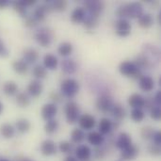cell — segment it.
I'll list each match as a JSON object with an SVG mask.
<instances>
[{
    "mask_svg": "<svg viewBox=\"0 0 161 161\" xmlns=\"http://www.w3.org/2000/svg\"><path fill=\"white\" fill-rule=\"evenodd\" d=\"M143 14V7L140 2H133L120 6L116 10V15L119 19L140 18Z\"/></svg>",
    "mask_w": 161,
    "mask_h": 161,
    "instance_id": "cell-1",
    "label": "cell"
},
{
    "mask_svg": "<svg viewBox=\"0 0 161 161\" xmlns=\"http://www.w3.org/2000/svg\"><path fill=\"white\" fill-rule=\"evenodd\" d=\"M79 92V83L73 78H66L60 84V92L65 97L74 98Z\"/></svg>",
    "mask_w": 161,
    "mask_h": 161,
    "instance_id": "cell-2",
    "label": "cell"
},
{
    "mask_svg": "<svg viewBox=\"0 0 161 161\" xmlns=\"http://www.w3.org/2000/svg\"><path fill=\"white\" fill-rule=\"evenodd\" d=\"M119 71L123 75H125L126 77L140 79L142 76V70H140L133 61H129V60L121 62V64L119 66Z\"/></svg>",
    "mask_w": 161,
    "mask_h": 161,
    "instance_id": "cell-3",
    "label": "cell"
},
{
    "mask_svg": "<svg viewBox=\"0 0 161 161\" xmlns=\"http://www.w3.org/2000/svg\"><path fill=\"white\" fill-rule=\"evenodd\" d=\"M53 31L48 27H42L35 33L37 42L42 47H49L53 41Z\"/></svg>",
    "mask_w": 161,
    "mask_h": 161,
    "instance_id": "cell-4",
    "label": "cell"
},
{
    "mask_svg": "<svg viewBox=\"0 0 161 161\" xmlns=\"http://www.w3.org/2000/svg\"><path fill=\"white\" fill-rule=\"evenodd\" d=\"M65 116L66 120L70 125H74L78 122V119L80 117V109L78 105L74 102L70 101L65 106Z\"/></svg>",
    "mask_w": 161,
    "mask_h": 161,
    "instance_id": "cell-5",
    "label": "cell"
},
{
    "mask_svg": "<svg viewBox=\"0 0 161 161\" xmlns=\"http://www.w3.org/2000/svg\"><path fill=\"white\" fill-rule=\"evenodd\" d=\"M131 24L127 19H118L115 22V32L120 37H127L131 33Z\"/></svg>",
    "mask_w": 161,
    "mask_h": 161,
    "instance_id": "cell-6",
    "label": "cell"
},
{
    "mask_svg": "<svg viewBox=\"0 0 161 161\" xmlns=\"http://www.w3.org/2000/svg\"><path fill=\"white\" fill-rule=\"evenodd\" d=\"M84 7L87 9V13L99 17L104 9V3L99 0H86L84 2Z\"/></svg>",
    "mask_w": 161,
    "mask_h": 161,
    "instance_id": "cell-7",
    "label": "cell"
},
{
    "mask_svg": "<svg viewBox=\"0 0 161 161\" xmlns=\"http://www.w3.org/2000/svg\"><path fill=\"white\" fill-rule=\"evenodd\" d=\"M114 103L111 99V97L108 94H103L98 97L96 101V108L98 110H100L103 113L110 112Z\"/></svg>",
    "mask_w": 161,
    "mask_h": 161,
    "instance_id": "cell-8",
    "label": "cell"
},
{
    "mask_svg": "<svg viewBox=\"0 0 161 161\" xmlns=\"http://www.w3.org/2000/svg\"><path fill=\"white\" fill-rule=\"evenodd\" d=\"M52 10H53V8L51 6V1H48L45 4L40 5L39 7H37L35 8L34 13H33V17L35 18V20L37 22H42L45 20L46 14Z\"/></svg>",
    "mask_w": 161,
    "mask_h": 161,
    "instance_id": "cell-9",
    "label": "cell"
},
{
    "mask_svg": "<svg viewBox=\"0 0 161 161\" xmlns=\"http://www.w3.org/2000/svg\"><path fill=\"white\" fill-rule=\"evenodd\" d=\"M57 112H58V107L54 103L45 104L42 107V110H41L42 117L46 122L50 121V120H53L55 118V116L57 115Z\"/></svg>",
    "mask_w": 161,
    "mask_h": 161,
    "instance_id": "cell-10",
    "label": "cell"
},
{
    "mask_svg": "<svg viewBox=\"0 0 161 161\" xmlns=\"http://www.w3.org/2000/svg\"><path fill=\"white\" fill-rule=\"evenodd\" d=\"M83 24H84V27L86 28V30L88 32H93L96 29V27L98 26L99 17L86 12Z\"/></svg>",
    "mask_w": 161,
    "mask_h": 161,
    "instance_id": "cell-11",
    "label": "cell"
},
{
    "mask_svg": "<svg viewBox=\"0 0 161 161\" xmlns=\"http://www.w3.org/2000/svg\"><path fill=\"white\" fill-rule=\"evenodd\" d=\"M78 123H79V125L82 129L84 130H92L94 126H95V119L93 116H92L91 114H83L79 117L78 119Z\"/></svg>",
    "mask_w": 161,
    "mask_h": 161,
    "instance_id": "cell-12",
    "label": "cell"
},
{
    "mask_svg": "<svg viewBox=\"0 0 161 161\" xmlns=\"http://www.w3.org/2000/svg\"><path fill=\"white\" fill-rule=\"evenodd\" d=\"M142 54H144L150 59L152 64H153V60H156V62H158L159 58H160L159 50L155 45H151V44H146L143 46Z\"/></svg>",
    "mask_w": 161,
    "mask_h": 161,
    "instance_id": "cell-13",
    "label": "cell"
},
{
    "mask_svg": "<svg viewBox=\"0 0 161 161\" xmlns=\"http://www.w3.org/2000/svg\"><path fill=\"white\" fill-rule=\"evenodd\" d=\"M41 153L45 157L54 156L57 153V146L51 140H45L41 144Z\"/></svg>",
    "mask_w": 161,
    "mask_h": 161,
    "instance_id": "cell-14",
    "label": "cell"
},
{
    "mask_svg": "<svg viewBox=\"0 0 161 161\" xmlns=\"http://www.w3.org/2000/svg\"><path fill=\"white\" fill-rule=\"evenodd\" d=\"M42 89H43L42 84L40 80H38V79L32 80L27 85V94L32 97H38L42 94Z\"/></svg>",
    "mask_w": 161,
    "mask_h": 161,
    "instance_id": "cell-15",
    "label": "cell"
},
{
    "mask_svg": "<svg viewBox=\"0 0 161 161\" xmlns=\"http://www.w3.org/2000/svg\"><path fill=\"white\" fill-rule=\"evenodd\" d=\"M92 157V150L88 145L82 144L75 149V158L77 160L87 161Z\"/></svg>",
    "mask_w": 161,
    "mask_h": 161,
    "instance_id": "cell-16",
    "label": "cell"
},
{
    "mask_svg": "<svg viewBox=\"0 0 161 161\" xmlns=\"http://www.w3.org/2000/svg\"><path fill=\"white\" fill-rule=\"evenodd\" d=\"M131 144H132V139H131V137H130L127 133H125V132L121 133V134L118 136V138H117V140H116V142H115L116 147H117L118 149H120L121 151L124 150V149H125V148H127V147L130 146Z\"/></svg>",
    "mask_w": 161,
    "mask_h": 161,
    "instance_id": "cell-17",
    "label": "cell"
},
{
    "mask_svg": "<svg viewBox=\"0 0 161 161\" xmlns=\"http://www.w3.org/2000/svg\"><path fill=\"white\" fill-rule=\"evenodd\" d=\"M128 104H129V106L132 108H140V109H142L144 108L145 98L142 95L139 94V93H133L128 98Z\"/></svg>",
    "mask_w": 161,
    "mask_h": 161,
    "instance_id": "cell-18",
    "label": "cell"
},
{
    "mask_svg": "<svg viewBox=\"0 0 161 161\" xmlns=\"http://www.w3.org/2000/svg\"><path fill=\"white\" fill-rule=\"evenodd\" d=\"M39 58V53L37 50L33 48H25L23 51V60L26 64H31L34 63L38 60Z\"/></svg>",
    "mask_w": 161,
    "mask_h": 161,
    "instance_id": "cell-19",
    "label": "cell"
},
{
    "mask_svg": "<svg viewBox=\"0 0 161 161\" xmlns=\"http://www.w3.org/2000/svg\"><path fill=\"white\" fill-rule=\"evenodd\" d=\"M138 155H139V149L133 143L130 146H128L127 148L122 150V152H121V157L125 160H132V159H135Z\"/></svg>",
    "mask_w": 161,
    "mask_h": 161,
    "instance_id": "cell-20",
    "label": "cell"
},
{
    "mask_svg": "<svg viewBox=\"0 0 161 161\" xmlns=\"http://www.w3.org/2000/svg\"><path fill=\"white\" fill-rule=\"evenodd\" d=\"M109 113H110V114L112 115V117L115 119V121H116L115 123H120V122H122V121L125 119V114H126L125 109V108H123V106H121L120 104H114Z\"/></svg>",
    "mask_w": 161,
    "mask_h": 161,
    "instance_id": "cell-21",
    "label": "cell"
},
{
    "mask_svg": "<svg viewBox=\"0 0 161 161\" xmlns=\"http://www.w3.org/2000/svg\"><path fill=\"white\" fill-rule=\"evenodd\" d=\"M87 140H88L90 144H92L93 146H96V147L101 146L105 142L104 136L100 132H97V131L90 132L88 137H87Z\"/></svg>",
    "mask_w": 161,
    "mask_h": 161,
    "instance_id": "cell-22",
    "label": "cell"
},
{
    "mask_svg": "<svg viewBox=\"0 0 161 161\" xmlns=\"http://www.w3.org/2000/svg\"><path fill=\"white\" fill-rule=\"evenodd\" d=\"M139 85L143 92H151L155 88V81L149 75H142L140 78Z\"/></svg>",
    "mask_w": 161,
    "mask_h": 161,
    "instance_id": "cell-23",
    "label": "cell"
},
{
    "mask_svg": "<svg viewBox=\"0 0 161 161\" xmlns=\"http://www.w3.org/2000/svg\"><path fill=\"white\" fill-rule=\"evenodd\" d=\"M61 69L66 75H73L77 71V64L75 60L66 58L61 62Z\"/></svg>",
    "mask_w": 161,
    "mask_h": 161,
    "instance_id": "cell-24",
    "label": "cell"
},
{
    "mask_svg": "<svg viewBox=\"0 0 161 161\" xmlns=\"http://www.w3.org/2000/svg\"><path fill=\"white\" fill-rule=\"evenodd\" d=\"M133 62L137 65V67L140 70H142V69H148V68H150L152 66V62L150 61V59L144 54H142V53L139 54L136 57L135 61H133Z\"/></svg>",
    "mask_w": 161,
    "mask_h": 161,
    "instance_id": "cell-25",
    "label": "cell"
},
{
    "mask_svg": "<svg viewBox=\"0 0 161 161\" xmlns=\"http://www.w3.org/2000/svg\"><path fill=\"white\" fill-rule=\"evenodd\" d=\"M58 58L53 54L49 53V54H46L43 57V65H44L45 69H48V70H51V71L56 70L57 67H58Z\"/></svg>",
    "mask_w": 161,
    "mask_h": 161,
    "instance_id": "cell-26",
    "label": "cell"
},
{
    "mask_svg": "<svg viewBox=\"0 0 161 161\" xmlns=\"http://www.w3.org/2000/svg\"><path fill=\"white\" fill-rule=\"evenodd\" d=\"M85 15H86L85 8H81V7H78V8H75L73 10V12L71 14V20L75 24L83 23L84 18H85Z\"/></svg>",
    "mask_w": 161,
    "mask_h": 161,
    "instance_id": "cell-27",
    "label": "cell"
},
{
    "mask_svg": "<svg viewBox=\"0 0 161 161\" xmlns=\"http://www.w3.org/2000/svg\"><path fill=\"white\" fill-rule=\"evenodd\" d=\"M113 128V123L108 118H102L99 123V131L103 136L109 134Z\"/></svg>",
    "mask_w": 161,
    "mask_h": 161,
    "instance_id": "cell-28",
    "label": "cell"
},
{
    "mask_svg": "<svg viewBox=\"0 0 161 161\" xmlns=\"http://www.w3.org/2000/svg\"><path fill=\"white\" fill-rule=\"evenodd\" d=\"M2 90H3V92L6 95H8V96H13V95L17 94L18 85L14 81H6L3 84Z\"/></svg>",
    "mask_w": 161,
    "mask_h": 161,
    "instance_id": "cell-29",
    "label": "cell"
},
{
    "mask_svg": "<svg viewBox=\"0 0 161 161\" xmlns=\"http://www.w3.org/2000/svg\"><path fill=\"white\" fill-rule=\"evenodd\" d=\"M11 67L13 71L18 75H25L28 70V64H26L23 59L14 60L11 63Z\"/></svg>",
    "mask_w": 161,
    "mask_h": 161,
    "instance_id": "cell-30",
    "label": "cell"
},
{
    "mask_svg": "<svg viewBox=\"0 0 161 161\" xmlns=\"http://www.w3.org/2000/svg\"><path fill=\"white\" fill-rule=\"evenodd\" d=\"M0 134L4 139H11L15 134V128L10 124H3L0 126Z\"/></svg>",
    "mask_w": 161,
    "mask_h": 161,
    "instance_id": "cell-31",
    "label": "cell"
},
{
    "mask_svg": "<svg viewBox=\"0 0 161 161\" xmlns=\"http://www.w3.org/2000/svg\"><path fill=\"white\" fill-rule=\"evenodd\" d=\"M138 22L140 26H142V28H150L153 25H154V19L153 16L149 13H143L140 18H138Z\"/></svg>",
    "mask_w": 161,
    "mask_h": 161,
    "instance_id": "cell-32",
    "label": "cell"
},
{
    "mask_svg": "<svg viewBox=\"0 0 161 161\" xmlns=\"http://www.w3.org/2000/svg\"><path fill=\"white\" fill-rule=\"evenodd\" d=\"M15 129H17V131L21 134H25L26 132L29 131L30 127H31V124L28 120L25 119V118H21L19 120H17L16 124H15Z\"/></svg>",
    "mask_w": 161,
    "mask_h": 161,
    "instance_id": "cell-33",
    "label": "cell"
},
{
    "mask_svg": "<svg viewBox=\"0 0 161 161\" xmlns=\"http://www.w3.org/2000/svg\"><path fill=\"white\" fill-rule=\"evenodd\" d=\"M72 52H73V45H72V43H70L68 42H61L58 47V53L62 57L70 56L72 54Z\"/></svg>",
    "mask_w": 161,
    "mask_h": 161,
    "instance_id": "cell-34",
    "label": "cell"
},
{
    "mask_svg": "<svg viewBox=\"0 0 161 161\" xmlns=\"http://www.w3.org/2000/svg\"><path fill=\"white\" fill-rule=\"evenodd\" d=\"M16 103L21 108H26L30 104L29 95L25 92H19L16 95Z\"/></svg>",
    "mask_w": 161,
    "mask_h": 161,
    "instance_id": "cell-35",
    "label": "cell"
},
{
    "mask_svg": "<svg viewBox=\"0 0 161 161\" xmlns=\"http://www.w3.org/2000/svg\"><path fill=\"white\" fill-rule=\"evenodd\" d=\"M71 140L74 143H81L85 140V133L82 129L75 128L71 133Z\"/></svg>",
    "mask_w": 161,
    "mask_h": 161,
    "instance_id": "cell-36",
    "label": "cell"
},
{
    "mask_svg": "<svg viewBox=\"0 0 161 161\" xmlns=\"http://www.w3.org/2000/svg\"><path fill=\"white\" fill-rule=\"evenodd\" d=\"M32 74L36 77V79H38V80L43 79L47 75L46 69L43 66H42V65H36L33 68V70H32Z\"/></svg>",
    "mask_w": 161,
    "mask_h": 161,
    "instance_id": "cell-37",
    "label": "cell"
},
{
    "mask_svg": "<svg viewBox=\"0 0 161 161\" xmlns=\"http://www.w3.org/2000/svg\"><path fill=\"white\" fill-rule=\"evenodd\" d=\"M58 121H56L54 119L47 121L45 125H44V131L48 135L54 134L58 130Z\"/></svg>",
    "mask_w": 161,
    "mask_h": 161,
    "instance_id": "cell-38",
    "label": "cell"
},
{
    "mask_svg": "<svg viewBox=\"0 0 161 161\" xmlns=\"http://www.w3.org/2000/svg\"><path fill=\"white\" fill-rule=\"evenodd\" d=\"M12 8L22 17H24L25 15H26V7L23 4L22 0H18V1L12 2Z\"/></svg>",
    "mask_w": 161,
    "mask_h": 161,
    "instance_id": "cell-39",
    "label": "cell"
},
{
    "mask_svg": "<svg viewBox=\"0 0 161 161\" xmlns=\"http://www.w3.org/2000/svg\"><path fill=\"white\" fill-rule=\"evenodd\" d=\"M51 6L53 10L64 11L67 8L68 3L65 0H56V1H51Z\"/></svg>",
    "mask_w": 161,
    "mask_h": 161,
    "instance_id": "cell-40",
    "label": "cell"
},
{
    "mask_svg": "<svg viewBox=\"0 0 161 161\" xmlns=\"http://www.w3.org/2000/svg\"><path fill=\"white\" fill-rule=\"evenodd\" d=\"M131 119L136 123H141L144 119V111L140 108H133L131 111Z\"/></svg>",
    "mask_w": 161,
    "mask_h": 161,
    "instance_id": "cell-41",
    "label": "cell"
},
{
    "mask_svg": "<svg viewBox=\"0 0 161 161\" xmlns=\"http://www.w3.org/2000/svg\"><path fill=\"white\" fill-rule=\"evenodd\" d=\"M58 148H59V151L61 153H63V154H70L73 151V144L71 142H69L64 141V142H61L59 143Z\"/></svg>",
    "mask_w": 161,
    "mask_h": 161,
    "instance_id": "cell-42",
    "label": "cell"
},
{
    "mask_svg": "<svg viewBox=\"0 0 161 161\" xmlns=\"http://www.w3.org/2000/svg\"><path fill=\"white\" fill-rule=\"evenodd\" d=\"M154 133H155V130L152 127H150V126H146V127H143L142 129V137L144 140H150V139H152Z\"/></svg>",
    "mask_w": 161,
    "mask_h": 161,
    "instance_id": "cell-43",
    "label": "cell"
},
{
    "mask_svg": "<svg viewBox=\"0 0 161 161\" xmlns=\"http://www.w3.org/2000/svg\"><path fill=\"white\" fill-rule=\"evenodd\" d=\"M24 25L26 27H34L36 25H37V21L35 20V18L33 16H30V15H25L24 17Z\"/></svg>",
    "mask_w": 161,
    "mask_h": 161,
    "instance_id": "cell-44",
    "label": "cell"
},
{
    "mask_svg": "<svg viewBox=\"0 0 161 161\" xmlns=\"http://www.w3.org/2000/svg\"><path fill=\"white\" fill-rule=\"evenodd\" d=\"M150 113H151V117H152L154 120H156V121L160 120V118H161L160 106H156V107H154V108L150 110Z\"/></svg>",
    "mask_w": 161,
    "mask_h": 161,
    "instance_id": "cell-45",
    "label": "cell"
},
{
    "mask_svg": "<svg viewBox=\"0 0 161 161\" xmlns=\"http://www.w3.org/2000/svg\"><path fill=\"white\" fill-rule=\"evenodd\" d=\"M8 50L4 43V42L0 39V58H7L8 56Z\"/></svg>",
    "mask_w": 161,
    "mask_h": 161,
    "instance_id": "cell-46",
    "label": "cell"
},
{
    "mask_svg": "<svg viewBox=\"0 0 161 161\" xmlns=\"http://www.w3.org/2000/svg\"><path fill=\"white\" fill-rule=\"evenodd\" d=\"M158 106L156 103H155V100L154 98L152 97H148V98H145V104H144V108H146L147 110H151L154 107Z\"/></svg>",
    "mask_w": 161,
    "mask_h": 161,
    "instance_id": "cell-47",
    "label": "cell"
},
{
    "mask_svg": "<svg viewBox=\"0 0 161 161\" xmlns=\"http://www.w3.org/2000/svg\"><path fill=\"white\" fill-rule=\"evenodd\" d=\"M149 152L153 156H159L161 153L160 146L159 145H157V144H152L149 147Z\"/></svg>",
    "mask_w": 161,
    "mask_h": 161,
    "instance_id": "cell-48",
    "label": "cell"
},
{
    "mask_svg": "<svg viewBox=\"0 0 161 161\" xmlns=\"http://www.w3.org/2000/svg\"><path fill=\"white\" fill-rule=\"evenodd\" d=\"M153 142H154V144H157V145H161V133L160 131H155L154 135H153V138H152Z\"/></svg>",
    "mask_w": 161,
    "mask_h": 161,
    "instance_id": "cell-49",
    "label": "cell"
},
{
    "mask_svg": "<svg viewBox=\"0 0 161 161\" xmlns=\"http://www.w3.org/2000/svg\"><path fill=\"white\" fill-rule=\"evenodd\" d=\"M50 99L52 101H54L55 103H59L61 101V95H60V93L53 92L50 93Z\"/></svg>",
    "mask_w": 161,
    "mask_h": 161,
    "instance_id": "cell-50",
    "label": "cell"
},
{
    "mask_svg": "<svg viewBox=\"0 0 161 161\" xmlns=\"http://www.w3.org/2000/svg\"><path fill=\"white\" fill-rule=\"evenodd\" d=\"M154 100H155V103H156L158 106H160V104H161V92L160 91H158V92L156 93V95H155V97H154Z\"/></svg>",
    "mask_w": 161,
    "mask_h": 161,
    "instance_id": "cell-51",
    "label": "cell"
},
{
    "mask_svg": "<svg viewBox=\"0 0 161 161\" xmlns=\"http://www.w3.org/2000/svg\"><path fill=\"white\" fill-rule=\"evenodd\" d=\"M22 2H23V4L27 8V7H31V6H33V5H35L36 4V1L35 0H22Z\"/></svg>",
    "mask_w": 161,
    "mask_h": 161,
    "instance_id": "cell-52",
    "label": "cell"
},
{
    "mask_svg": "<svg viewBox=\"0 0 161 161\" xmlns=\"http://www.w3.org/2000/svg\"><path fill=\"white\" fill-rule=\"evenodd\" d=\"M8 5H9L8 0H0V9H3V8H7Z\"/></svg>",
    "mask_w": 161,
    "mask_h": 161,
    "instance_id": "cell-53",
    "label": "cell"
},
{
    "mask_svg": "<svg viewBox=\"0 0 161 161\" xmlns=\"http://www.w3.org/2000/svg\"><path fill=\"white\" fill-rule=\"evenodd\" d=\"M64 161H78V160H77V158H76L70 156V157H67V158L64 159Z\"/></svg>",
    "mask_w": 161,
    "mask_h": 161,
    "instance_id": "cell-54",
    "label": "cell"
},
{
    "mask_svg": "<svg viewBox=\"0 0 161 161\" xmlns=\"http://www.w3.org/2000/svg\"><path fill=\"white\" fill-rule=\"evenodd\" d=\"M3 109H4V106H3L2 102H0V114L3 112Z\"/></svg>",
    "mask_w": 161,
    "mask_h": 161,
    "instance_id": "cell-55",
    "label": "cell"
},
{
    "mask_svg": "<svg viewBox=\"0 0 161 161\" xmlns=\"http://www.w3.org/2000/svg\"><path fill=\"white\" fill-rule=\"evenodd\" d=\"M158 24L160 25L161 24V13H159V14L158 15Z\"/></svg>",
    "mask_w": 161,
    "mask_h": 161,
    "instance_id": "cell-56",
    "label": "cell"
},
{
    "mask_svg": "<svg viewBox=\"0 0 161 161\" xmlns=\"http://www.w3.org/2000/svg\"><path fill=\"white\" fill-rule=\"evenodd\" d=\"M22 161H33V160H31V159H29V158H24Z\"/></svg>",
    "mask_w": 161,
    "mask_h": 161,
    "instance_id": "cell-57",
    "label": "cell"
},
{
    "mask_svg": "<svg viewBox=\"0 0 161 161\" xmlns=\"http://www.w3.org/2000/svg\"><path fill=\"white\" fill-rule=\"evenodd\" d=\"M0 161H9L8 159H7V158H0Z\"/></svg>",
    "mask_w": 161,
    "mask_h": 161,
    "instance_id": "cell-58",
    "label": "cell"
},
{
    "mask_svg": "<svg viewBox=\"0 0 161 161\" xmlns=\"http://www.w3.org/2000/svg\"><path fill=\"white\" fill-rule=\"evenodd\" d=\"M119 161H122V160H119Z\"/></svg>",
    "mask_w": 161,
    "mask_h": 161,
    "instance_id": "cell-59",
    "label": "cell"
}]
</instances>
